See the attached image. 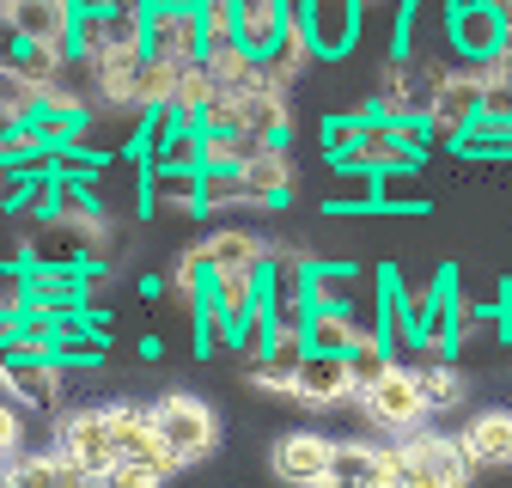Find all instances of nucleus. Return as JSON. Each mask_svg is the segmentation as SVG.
Returning <instances> with one entry per match:
<instances>
[{
    "label": "nucleus",
    "instance_id": "f257e3e1",
    "mask_svg": "<svg viewBox=\"0 0 512 488\" xmlns=\"http://www.w3.org/2000/svg\"><path fill=\"white\" fill-rule=\"evenodd\" d=\"M110 440H116V470H147L153 482L183 470V458L165 446V434L153 427V409L110 403Z\"/></svg>",
    "mask_w": 512,
    "mask_h": 488
},
{
    "label": "nucleus",
    "instance_id": "f03ea898",
    "mask_svg": "<svg viewBox=\"0 0 512 488\" xmlns=\"http://www.w3.org/2000/svg\"><path fill=\"white\" fill-rule=\"evenodd\" d=\"M360 403H366V421L391 427V434H415V427L433 415V397H427V385H421V366H415V360H397L378 385L360 391Z\"/></svg>",
    "mask_w": 512,
    "mask_h": 488
},
{
    "label": "nucleus",
    "instance_id": "7ed1b4c3",
    "mask_svg": "<svg viewBox=\"0 0 512 488\" xmlns=\"http://www.w3.org/2000/svg\"><path fill=\"white\" fill-rule=\"evenodd\" d=\"M153 409V427L165 434V446L183 458V464H202L214 446H220V415L202 403V397H189V391H165Z\"/></svg>",
    "mask_w": 512,
    "mask_h": 488
},
{
    "label": "nucleus",
    "instance_id": "20e7f679",
    "mask_svg": "<svg viewBox=\"0 0 512 488\" xmlns=\"http://www.w3.org/2000/svg\"><path fill=\"white\" fill-rule=\"evenodd\" d=\"M293 19L311 37L317 61H348L360 43V25H366V0H299Z\"/></svg>",
    "mask_w": 512,
    "mask_h": 488
},
{
    "label": "nucleus",
    "instance_id": "39448f33",
    "mask_svg": "<svg viewBox=\"0 0 512 488\" xmlns=\"http://www.w3.org/2000/svg\"><path fill=\"white\" fill-rule=\"evenodd\" d=\"M403 476L421 482V488H452V482H470L476 458L464 452V440H445V434H403Z\"/></svg>",
    "mask_w": 512,
    "mask_h": 488
},
{
    "label": "nucleus",
    "instance_id": "423d86ee",
    "mask_svg": "<svg viewBox=\"0 0 512 488\" xmlns=\"http://www.w3.org/2000/svg\"><path fill=\"white\" fill-rule=\"evenodd\" d=\"M445 49H452L464 68H488L506 49V19L500 7H445Z\"/></svg>",
    "mask_w": 512,
    "mask_h": 488
},
{
    "label": "nucleus",
    "instance_id": "0eeeda50",
    "mask_svg": "<svg viewBox=\"0 0 512 488\" xmlns=\"http://www.w3.org/2000/svg\"><path fill=\"white\" fill-rule=\"evenodd\" d=\"M55 446L80 458L92 482H110L116 470V440H110V409H74V415H61L55 427Z\"/></svg>",
    "mask_w": 512,
    "mask_h": 488
},
{
    "label": "nucleus",
    "instance_id": "6e6552de",
    "mask_svg": "<svg viewBox=\"0 0 512 488\" xmlns=\"http://www.w3.org/2000/svg\"><path fill=\"white\" fill-rule=\"evenodd\" d=\"M61 366L55 354H7L0 360V391H7L13 403H25V409H43V415H55L61 409Z\"/></svg>",
    "mask_w": 512,
    "mask_h": 488
},
{
    "label": "nucleus",
    "instance_id": "1a4fd4ad",
    "mask_svg": "<svg viewBox=\"0 0 512 488\" xmlns=\"http://www.w3.org/2000/svg\"><path fill=\"white\" fill-rule=\"evenodd\" d=\"M287 397H299V403H311V409H336V403L360 397V379H354V360H348V354H336V348H311Z\"/></svg>",
    "mask_w": 512,
    "mask_h": 488
},
{
    "label": "nucleus",
    "instance_id": "9d476101",
    "mask_svg": "<svg viewBox=\"0 0 512 488\" xmlns=\"http://www.w3.org/2000/svg\"><path fill=\"white\" fill-rule=\"evenodd\" d=\"M147 55H165V61H202L208 49V25H202V7H147Z\"/></svg>",
    "mask_w": 512,
    "mask_h": 488
},
{
    "label": "nucleus",
    "instance_id": "9b49d317",
    "mask_svg": "<svg viewBox=\"0 0 512 488\" xmlns=\"http://www.w3.org/2000/svg\"><path fill=\"white\" fill-rule=\"evenodd\" d=\"M482 92H488V74H482V68H464V61H458L452 80L439 86L433 116H427V122H433V135H439V141H458L470 122L482 116Z\"/></svg>",
    "mask_w": 512,
    "mask_h": 488
},
{
    "label": "nucleus",
    "instance_id": "f8f14e48",
    "mask_svg": "<svg viewBox=\"0 0 512 488\" xmlns=\"http://www.w3.org/2000/svg\"><path fill=\"white\" fill-rule=\"evenodd\" d=\"M141 214H202V165H147Z\"/></svg>",
    "mask_w": 512,
    "mask_h": 488
},
{
    "label": "nucleus",
    "instance_id": "ddd939ff",
    "mask_svg": "<svg viewBox=\"0 0 512 488\" xmlns=\"http://www.w3.org/2000/svg\"><path fill=\"white\" fill-rule=\"evenodd\" d=\"M287 129H293L287 92H275L269 80H256V86L238 92V129L232 135H250V141H263V147H287Z\"/></svg>",
    "mask_w": 512,
    "mask_h": 488
},
{
    "label": "nucleus",
    "instance_id": "4468645a",
    "mask_svg": "<svg viewBox=\"0 0 512 488\" xmlns=\"http://www.w3.org/2000/svg\"><path fill=\"white\" fill-rule=\"evenodd\" d=\"M330 452H336V440H324V434H281L275 440V452H269V470H275V482H330Z\"/></svg>",
    "mask_w": 512,
    "mask_h": 488
},
{
    "label": "nucleus",
    "instance_id": "2eb2a0df",
    "mask_svg": "<svg viewBox=\"0 0 512 488\" xmlns=\"http://www.w3.org/2000/svg\"><path fill=\"white\" fill-rule=\"evenodd\" d=\"M305 354H311L305 330H275V336H269V354L250 366V385H256V391H293Z\"/></svg>",
    "mask_w": 512,
    "mask_h": 488
},
{
    "label": "nucleus",
    "instance_id": "dca6fc26",
    "mask_svg": "<svg viewBox=\"0 0 512 488\" xmlns=\"http://www.w3.org/2000/svg\"><path fill=\"white\" fill-rule=\"evenodd\" d=\"M244 190H250V208H281L293 196V159H287V147H263L256 159H244Z\"/></svg>",
    "mask_w": 512,
    "mask_h": 488
},
{
    "label": "nucleus",
    "instance_id": "f3484780",
    "mask_svg": "<svg viewBox=\"0 0 512 488\" xmlns=\"http://www.w3.org/2000/svg\"><path fill=\"white\" fill-rule=\"evenodd\" d=\"M293 7L299 0H238V43L256 49V55H269L281 43V31L293 25Z\"/></svg>",
    "mask_w": 512,
    "mask_h": 488
},
{
    "label": "nucleus",
    "instance_id": "a211bd4d",
    "mask_svg": "<svg viewBox=\"0 0 512 488\" xmlns=\"http://www.w3.org/2000/svg\"><path fill=\"white\" fill-rule=\"evenodd\" d=\"M366 330H372V318H360V305H311V318H305V342L336 348V354H348Z\"/></svg>",
    "mask_w": 512,
    "mask_h": 488
},
{
    "label": "nucleus",
    "instance_id": "6ab92c4d",
    "mask_svg": "<svg viewBox=\"0 0 512 488\" xmlns=\"http://www.w3.org/2000/svg\"><path fill=\"white\" fill-rule=\"evenodd\" d=\"M202 61H208V74L220 80V92H244V86L263 80V55L244 49L238 37H214V43L202 49Z\"/></svg>",
    "mask_w": 512,
    "mask_h": 488
},
{
    "label": "nucleus",
    "instance_id": "aec40b11",
    "mask_svg": "<svg viewBox=\"0 0 512 488\" xmlns=\"http://www.w3.org/2000/svg\"><path fill=\"white\" fill-rule=\"evenodd\" d=\"M311 61H317V49H311V37H305V31H299V19H293V25L281 31V43L263 55V80H269L275 92H293V80L311 68Z\"/></svg>",
    "mask_w": 512,
    "mask_h": 488
},
{
    "label": "nucleus",
    "instance_id": "412c9836",
    "mask_svg": "<svg viewBox=\"0 0 512 488\" xmlns=\"http://www.w3.org/2000/svg\"><path fill=\"white\" fill-rule=\"evenodd\" d=\"M360 482H384V446H366V440H336L330 452V488H360Z\"/></svg>",
    "mask_w": 512,
    "mask_h": 488
},
{
    "label": "nucleus",
    "instance_id": "4be33fe9",
    "mask_svg": "<svg viewBox=\"0 0 512 488\" xmlns=\"http://www.w3.org/2000/svg\"><path fill=\"white\" fill-rule=\"evenodd\" d=\"M464 452L476 464H512V409H488L464 427Z\"/></svg>",
    "mask_w": 512,
    "mask_h": 488
},
{
    "label": "nucleus",
    "instance_id": "5701e85b",
    "mask_svg": "<svg viewBox=\"0 0 512 488\" xmlns=\"http://www.w3.org/2000/svg\"><path fill=\"white\" fill-rule=\"evenodd\" d=\"M305 287H311V305H360L366 275L354 263H311Z\"/></svg>",
    "mask_w": 512,
    "mask_h": 488
},
{
    "label": "nucleus",
    "instance_id": "b1692460",
    "mask_svg": "<svg viewBox=\"0 0 512 488\" xmlns=\"http://www.w3.org/2000/svg\"><path fill=\"white\" fill-rule=\"evenodd\" d=\"M13 19L25 25L31 43H37V37H74L80 7H74V0H13Z\"/></svg>",
    "mask_w": 512,
    "mask_h": 488
},
{
    "label": "nucleus",
    "instance_id": "393cba45",
    "mask_svg": "<svg viewBox=\"0 0 512 488\" xmlns=\"http://www.w3.org/2000/svg\"><path fill=\"white\" fill-rule=\"evenodd\" d=\"M202 244H208V257H214V275H220V269H250V263H269V244L256 238V232H244V226H220V232H208Z\"/></svg>",
    "mask_w": 512,
    "mask_h": 488
},
{
    "label": "nucleus",
    "instance_id": "a878e982",
    "mask_svg": "<svg viewBox=\"0 0 512 488\" xmlns=\"http://www.w3.org/2000/svg\"><path fill=\"white\" fill-rule=\"evenodd\" d=\"M226 208H250L244 190V165H202V214H226Z\"/></svg>",
    "mask_w": 512,
    "mask_h": 488
},
{
    "label": "nucleus",
    "instance_id": "bb28decb",
    "mask_svg": "<svg viewBox=\"0 0 512 488\" xmlns=\"http://www.w3.org/2000/svg\"><path fill=\"white\" fill-rule=\"evenodd\" d=\"M13 482H37V488H43V482H92V476H86L80 458H68V452L55 446V452H37V458L19 452V458H13Z\"/></svg>",
    "mask_w": 512,
    "mask_h": 488
},
{
    "label": "nucleus",
    "instance_id": "cd10ccee",
    "mask_svg": "<svg viewBox=\"0 0 512 488\" xmlns=\"http://www.w3.org/2000/svg\"><path fill=\"white\" fill-rule=\"evenodd\" d=\"M421 165H391V171H378V208L384 214H421V183H415Z\"/></svg>",
    "mask_w": 512,
    "mask_h": 488
},
{
    "label": "nucleus",
    "instance_id": "c85d7f7f",
    "mask_svg": "<svg viewBox=\"0 0 512 488\" xmlns=\"http://www.w3.org/2000/svg\"><path fill=\"white\" fill-rule=\"evenodd\" d=\"M220 92V80L208 74V61H183V68H177V92H171V104L183 110V122H196L202 116V104Z\"/></svg>",
    "mask_w": 512,
    "mask_h": 488
},
{
    "label": "nucleus",
    "instance_id": "c756f323",
    "mask_svg": "<svg viewBox=\"0 0 512 488\" xmlns=\"http://www.w3.org/2000/svg\"><path fill=\"white\" fill-rule=\"evenodd\" d=\"M348 360H354V379H360V391H366V385H378V379H384V373L397 366V348L384 342L378 330H366V336L348 348Z\"/></svg>",
    "mask_w": 512,
    "mask_h": 488
},
{
    "label": "nucleus",
    "instance_id": "7c9ffc66",
    "mask_svg": "<svg viewBox=\"0 0 512 488\" xmlns=\"http://www.w3.org/2000/svg\"><path fill=\"white\" fill-rule=\"evenodd\" d=\"M421 385H427V397H433V415H439V409H458L464 391H470L452 354H445V360H427V366H421Z\"/></svg>",
    "mask_w": 512,
    "mask_h": 488
},
{
    "label": "nucleus",
    "instance_id": "2f4dec72",
    "mask_svg": "<svg viewBox=\"0 0 512 488\" xmlns=\"http://www.w3.org/2000/svg\"><path fill=\"white\" fill-rule=\"evenodd\" d=\"M147 165H202V122H177V129L147 153Z\"/></svg>",
    "mask_w": 512,
    "mask_h": 488
},
{
    "label": "nucleus",
    "instance_id": "473e14b6",
    "mask_svg": "<svg viewBox=\"0 0 512 488\" xmlns=\"http://www.w3.org/2000/svg\"><path fill=\"white\" fill-rule=\"evenodd\" d=\"M220 342H232V312L208 293V299L196 305V354H214Z\"/></svg>",
    "mask_w": 512,
    "mask_h": 488
},
{
    "label": "nucleus",
    "instance_id": "72a5a7b5",
    "mask_svg": "<svg viewBox=\"0 0 512 488\" xmlns=\"http://www.w3.org/2000/svg\"><path fill=\"white\" fill-rule=\"evenodd\" d=\"M116 43V25H110V13H80L74 19V49L92 61V68H98V55Z\"/></svg>",
    "mask_w": 512,
    "mask_h": 488
},
{
    "label": "nucleus",
    "instance_id": "f704fd0d",
    "mask_svg": "<svg viewBox=\"0 0 512 488\" xmlns=\"http://www.w3.org/2000/svg\"><path fill=\"white\" fill-rule=\"evenodd\" d=\"M360 129H366V110H348V116H330L324 122V159H342L354 141H360Z\"/></svg>",
    "mask_w": 512,
    "mask_h": 488
},
{
    "label": "nucleus",
    "instance_id": "c9c22d12",
    "mask_svg": "<svg viewBox=\"0 0 512 488\" xmlns=\"http://www.w3.org/2000/svg\"><path fill=\"white\" fill-rule=\"evenodd\" d=\"M25 25L13 19V7H0V68H19V55H25Z\"/></svg>",
    "mask_w": 512,
    "mask_h": 488
},
{
    "label": "nucleus",
    "instance_id": "e433bc0d",
    "mask_svg": "<svg viewBox=\"0 0 512 488\" xmlns=\"http://www.w3.org/2000/svg\"><path fill=\"white\" fill-rule=\"evenodd\" d=\"M19 434H25V427H19V403L7 397V403H0V464L19 458Z\"/></svg>",
    "mask_w": 512,
    "mask_h": 488
},
{
    "label": "nucleus",
    "instance_id": "4c0bfd02",
    "mask_svg": "<svg viewBox=\"0 0 512 488\" xmlns=\"http://www.w3.org/2000/svg\"><path fill=\"white\" fill-rule=\"evenodd\" d=\"M488 68H494V74H506V80H512V49H500V61H488ZM488 68H482V74H488Z\"/></svg>",
    "mask_w": 512,
    "mask_h": 488
},
{
    "label": "nucleus",
    "instance_id": "58836bf2",
    "mask_svg": "<svg viewBox=\"0 0 512 488\" xmlns=\"http://www.w3.org/2000/svg\"><path fill=\"white\" fill-rule=\"evenodd\" d=\"M74 7H80V13H110L116 0H74Z\"/></svg>",
    "mask_w": 512,
    "mask_h": 488
},
{
    "label": "nucleus",
    "instance_id": "ea45409f",
    "mask_svg": "<svg viewBox=\"0 0 512 488\" xmlns=\"http://www.w3.org/2000/svg\"><path fill=\"white\" fill-rule=\"evenodd\" d=\"M445 7H494V0H445Z\"/></svg>",
    "mask_w": 512,
    "mask_h": 488
},
{
    "label": "nucleus",
    "instance_id": "a19ab883",
    "mask_svg": "<svg viewBox=\"0 0 512 488\" xmlns=\"http://www.w3.org/2000/svg\"><path fill=\"white\" fill-rule=\"evenodd\" d=\"M153 7H202V0H153Z\"/></svg>",
    "mask_w": 512,
    "mask_h": 488
},
{
    "label": "nucleus",
    "instance_id": "79ce46f5",
    "mask_svg": "<svg viewBox=\"0 0 512 488\" xmlns=\"http://www.w3.org/2000/svg\"><path fill=\"white\" fill-rule=\"evenodd\" d=\"M494 7H500V19H506V31H512V0H494Z\"/></svg>",
    "mask_w": 512,
    "mask_h": 488
},
{
    "label": "nucleus",
    "instance_id": "37998d69",
    "mask_svg": "<svg viewBox=\"0 0 512 488\" xmlns=\"http://www.w3.org/2000/svg\"><path fill=\"white\" fill-rule=\"evenodd\" d=\"M506 49H512V31H506Z\"/></svg>",
    "mask_w": 512,
    "mask_h": 488
},
{
    "label": "nucleus",
    "instance_id": "c03bdc74",
    "mask_svg": "<svg viewBox=\"0 0 512 488\" xmlns=\"http://www.w3.org/2000/svg\"><path fill=\"white\" fill-rule=\"evenodd\" d=\"M0 202H7V196H0Z\"/></svg>",
    "mask_w": 512,
    "mask_h": 488
}]
</instances>
